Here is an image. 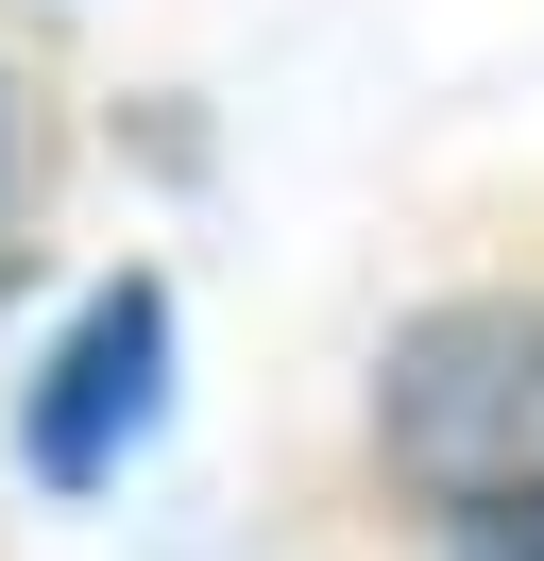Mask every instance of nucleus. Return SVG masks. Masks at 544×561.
<instances>
[{"instance_id":"1","label":"nucleus","mask_w":544,"mask_h":561,"mask_svg":"<svg viewBox=\"0 0 544 561\" xmlns=\"http://www.w3.org/2000/svg\"><path fill=\"white\" fill-rule=\"evenodd\" d=\"M374 425H392V459L442 493V511L544 493V307H442V323H408L392 375H374Z\"/></svg>"},{"instance_id":"2","label":"nucleus","mask_w":544,"mask_h":561,"mask_svg":"<svg viewBox=\"0 0 544 561\" xmlns=\"http://www.w3.org/2000/svg\"><path fill=\"white\" fill-rule=\"evenodd\" d=\"M154 391H170V307L154 289H102L86 323H68V357H52V391H34V477L52 493H86V477H120V443L154 425Z\"/></svg>"},{"instance_id":"3","label":"nucleus","mask_w":544,"mask_h":561,"mask_svg":"<svg viewBox=\"0 0 544 561\" xmlns=\"http://www.w3.org/2000/svg\"><path fill=\"white\" fill-rule=\"evenodd\" d=\"M460 561H544V493H494V511H460Z\"/></svg>"}]
</instances>
